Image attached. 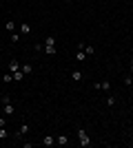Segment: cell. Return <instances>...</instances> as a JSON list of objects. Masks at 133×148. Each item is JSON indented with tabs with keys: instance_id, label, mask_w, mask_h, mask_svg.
<instances>
[{
	"instance_id": "1",
	"label": "cell",
	"mask_w": 133,
	"mask_h": 148,
	"mask_svg": "<svg viewBox=\"0 0 133 148\" xmlns=\"http://www.w3.org/2000/svg\"><path fill=\"white\" fill-rule=\"evenodd\" d=\"M76 133H78V139H80V146H84V148L91 146V137H89V133H87L84 128H80V126H78Z\"/></svg>"
},
{
	"instance_id": "2",
	"label": "cell",
	"mask_w": 133,
	"mask_h": 148,
	"mask_svg": "<svg viewBox=\"0 0 133 148\" xmlns=\"http://www.w3.org/2000/svg\"><path fill=\"white\" fill-rule=\"evenodd\" d=\"M2 113H5L7 117H11L13 113H16V108L11 106V99H9V95H7V99H5V104H2Z\"/></svg>"
},
{
	"instance_id": "3",
	"label": "cell",
	"mask_w": 133,
	"mask_h": 148,
	"mask_svg": "<svg viewBox=\"0 0 133 148\" xmlns=\"http://www.w3.org/2000/svg\"><path fill=\"white\" fill-rule=\"evenodd\" d=\"M93 88H98V91H102V93H109V91H111V82H109V80L95 82V84H93Z\"/></svg>"
},
{
	"instance_id": "4",
	"label": "cell",
	"mask_w": 133,
	"mask_h": 148,
	"mask_svg": "<svg viewBox=\"0 0 133 148\" xmlns=\"http://www.w3.org/2000/svg\"><path fill=\"white\" fill-rule=\"evenodd\" d=\"M27 130H29V124H27V122H22V124H20V128L16 130V133H13V137H16V139H22V137L27 135Z\"/></svg>"
},
{
	"instance_id": "5",
	"label": "cell",
	"mask_w": 133,
	"mask_h": 148,
	"mask_svg": "<svg viewBox=\"0 0 133 148\" xmlns=\"http://www.w3.org/2000/svg\"><path fill=\"white\" fill-rule=\"evenodd\" d=\"M42 146H56V137L53 135H44L42 137Z\"/></svg>"
},
{
	"instance_id": "6",
	"label": "cell",
	"mask_w": 133,
	"mask_h": 148,
	"mask_svg": "<svg viewBox=\"0 0 133 148\" xmlns=\"http://www.w3.org/2000/svg\"><path fill=\"white\" fill-rule=\"evenodd\" d=\"M82 77H84L82 71H78V69H73V71H71V80H73V82H82Z\"/></svg>"
},
{
	"instance_id": "7",
	"label": "cell",
	"mask_w": 133,
	"mask_h": 148,
	"mask_svg": "<svg viewBox=\"0 0 133 148\" xmlns=\"http://www.w3.org/2000/svg\"><path fill=\"white\" fill-rule=\"evenodd\" d=\"M49 47H58V40H56V36H49L47 40H44V49H49Z\"/></svg>"
},
{
	"instance_id": "8",
	"label": "cell",
	"mask_w": 133,
	"mask_h": 148,
	"mask_svg": "<svg viewBox=\"0 0 133 148\" xmlns=\"http://www.w3.org/2000/svg\"><path fill=\"white\" fill-rule=\"evenodd\" d=\"M80 49H82L87 56H93V53H95V47H93V44H80Z\"/></svg>"
},
{
	"instance_id": "9",
	"label": "cell",
	"mask_w": 133,
	"mask_h": 148,
	"mask_svg": "<svg viewBox=\"0 0 133 148\" xmlns=\"http://www.w3.org/2000/svg\"><path fill=\"white\" fill-rule=\"evenodd\" d=\"M20 66H22V64H20L16 58H13V60H9V71H11V73H13V71H20Z\"/></svg>"
},
{
	"instance_id": "10",
	"label": "cell",
	"mask_w": 133,
	"mask_h": 148,
	"mask_svg": "<svg viewBox=\"0 0 133 148\" xmlns=\"http://www.w3.org/2000/svg\"><path fill=\"white\" fill-rule=\"evenodd\" d=\"M20 33H22V36H29V33H31V25H29V22H22V25H20Z\"/></svg>"
},
{
	"instance_id": "11",
	"label": "cell",
	"mask_w": 133,
	"mask_h": 148,
	"mask_svg": "<svg viewBox=\"0 0 133 148\" xmlns=\"http://www.w3.org/2000/svg\"><path fill=\"white\" fill-rule=\"evenodd\" d=\"M56 144H58V146H67V144H69L67 135H58V137H56Z\"/></svg>"
},
{
	"instance_id": "12",
	"label": "cell",
	"mask_w": 133,
	"mask_h": 148,
	"mask_svg": "<svg viewBox=\"0 0 133 148\" xmlns=\"http://www.w3.org/2000/svg\"><path fill=\"white\" fill-rule=\"evenodd\" d=\"M13 82H22V80H25V73H22V71H13Z\"/></svg>"
},
{
	"instance_id": "13",
	"label": "cell",
	"mask_w": 133,
	"mask_h": 148,
	"mask_svg": "<svg viewBox=\"0 0 133 148\" xmlns=\"http://www.w3.org/2000/svg\"><path fill=\"white\" fill-rule=\"evenodd\" d=\"M20 71H22L25 75H31V71H33V69H31V64H22V66H20Z\"/></svg>"
},
{
	"instance_id": "14",
	"label": "cell",
	"mask_w": 133,
	"mask_h": 148,
	"mask_svg": "<svg viewBox=\"0 0 133 148\" xmlns=\"http://www.w3.org/2000/svg\"><path fill=\"white\" fill-rule=\"evenodd\" d=\"M5 29L9 31V33H13V29H16V22H13V20H7V25H5Z\"/></svg>"
},
{
	"instance_id": "15",
	"label": "cell",
	"mask_w": 133,
	"mask_h": 148,
	"mask_svg": "<svg viewBox=\"0 0 133 148\" xmlns=\"http://www.w3.org/2000/svg\"><path fill=\"white\" fill-rule=\"evenodd\" d=\"M76 60H78V62H84V60H87V53H84V51L80 49V51L76 53Z\"/></svg>"
},
{
	"instance_id": "16",
	"label": "cell",
	"mask_w": 133,
	"mask_h": 148,
	"mask_svg": "<svg viewBox=\"0 0 133 148\" xmlns=\"http://www.w3.org/2000/svg\"><path fill=\"white\" fill-rule=\"evenodd\" d=\"M2 82H5V84H9V82H13V75H11V73H5V75H2Z\"/></svg>"
},
{
	"instance_id": "17",
	"label": "cell",
	"mask_w": 133,
	"mask_h": 148,
	"mask_svg": "<svg viewBox=\"0 0 133 148\" xmlns=\"http://www.w3.org/2000/svg\"><path fill=\"white\" fill-rule=\"evenodd\" d=\"M9 137V133H7V128L5 126H0V139H7Z\"/></svg>"
},
{
	"instance_id": "18",
	"label": "cell",
	"mask_w": 133,
	"mask_h": 148,
	"mask_svg": "<svg viewBox=\"0 0 133 148\" xmlns=\"http://www.w3.org/2000/svg\"><path fill=\"white\" fill-rule=\"evenodd\" d=\"M115 102H118V99H115V95H109V97H107V106H113Z\"/></svg>"
},
{
	"instance_id": "19",
	"label": "cell",
	"mask_w": 133,
	"mask_h": 148,
	"mask_svg": "<svg viewBox=\"0 0 133 148\" xmlns=\"http://www.w3.org/2000/svg\"><path fill=\"white\" fill-rule=\"evenodd\" d=\"M124 84H127V86H131V84H133V75H131V73L124 77Z\"/></svg>"
},
{
	"instance_id": "20",
	"label": "cell",
	"mask_w": 133,
	"mask_h": 148,
	"mask_svg": "<svg viewBox=\"0 0 133 148\" xmlns=\"http://www.w3.org/2000/svg\"><path fill=\"white\" fill-rule=\"evenodd\" d=\"M9 40H11V44H16L20 40V36H18V33H13V36H9Z\"/></svg>"
},
{
	"instance_id": "21",
	"label": "cell",
	"mask_w": 133,
	"mask_h": 148,
	"mask_svg": "<svg viewBox=\"0 0 133 148\" xmlns=\"http://www.w3.org/2000/svg\"><path fill=\"white\" fill-rule=\"evenodd\" d=\"M0 126H7V115H5V117H0Z\"/></svg>"
},
{
	"instance_id": "22",
	"label": "cell",
	"mask_w": 133,
	"mask_h": 148,
	"mask_svg": "<svg viewBox=\"0 0 133 148\" xmlns=\"http://www.w3.org/2000/svg\"><path fill=\"white\" fill-rule=\"evenodd\" d=\"M5 99H7V95H0V106L5 104Z\"/></svg>"
},
{
	"instance_id": "23",
	"label": "cell",
	"mask_w": 133,
	"mask_h": 148,
	"mask_svg": "<svg viewBox=\"0 0 133 148\" xmlns=\"http://www.w3.org/2000/svg\"><path fill=\"white\" fill-rule=\"evenodd\" d=\"M64 2H67V5H69V2H73V0H64Z\"/></svg>"
},
{
	"instance_id": "24",
	"label": "cell",
	"mask_w": 133,
	"mask_h": 148,
	"mask_svg": "<svg viewBox=\"0 0 133 148\" xmlns=\"http://www.w3.org/2000/svg\"><path fill=\"white\" fill-rule=\"evenodd\" d=\"M131 75H133V64H131Z\"/></svg>"
},
{
	"instance_id": "25",
	"label": "cell",
	"mask_w": 133,
	"mask_h": 148,
	"mask_svg": "<svg viewBox=\"0 0 133 148\" xmlns=\"http://www.w3.org/2000/svg\"><path fill=\"white\" fill-rule=\"evenodd\" d=\"M0 56H2V49H0Z\"/></svg>"
},
{
	"instance_id": "26",
	"label": "cell",
	"mask_w": 133,
	"mask_h": 148,
	"mask_svg": "<svg viewBox=\"0 0 133 148\" xmlns=\"http://www.w3.org/2000/svg\"><path fill=\"white\" fill-rule=\"evenodd\" d=\"M0 91H2V88H0Z\"/></svg>"
}]
</instances>
